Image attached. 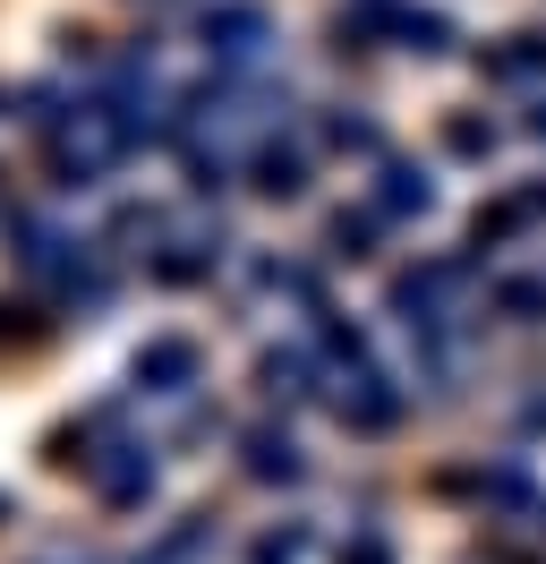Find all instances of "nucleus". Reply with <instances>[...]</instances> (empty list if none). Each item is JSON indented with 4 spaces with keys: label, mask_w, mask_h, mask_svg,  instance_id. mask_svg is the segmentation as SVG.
<instances>
[{
    "label": "nucleus",
    "mask_w": 546,
    "mask_h": 564,
    "mask_svg": "<svg viewBox=\"0 0 546 564\" xmlns=\"http://www.w3.org/2000/svg\"><path fill=\"white\" fill-rule=\"evenodd\" d=\"M136 377H154V386H179V377H197V351H188V343H154V351L136 359Z\"/></svg>",
    "instance_id": "nucleus-1"
},
{
    "label": "nucleus",
    "mask_w": 546,
    "mask_h": 564,
    "mask_svg": "<svg viewBox=\"0 0 546 564\" xmlns=\"http://www.w3.org/2000/svg\"><path fill=\"white\" fill-rule=\"evenodd\" d=\"M248 470H256V479H291V470H299L291 436H256V445H248Z\"/></svg>",
    "instance_id": "nucleus-2"
},
{
    "label": "nucleus",
    "mask_w": 546,
    "mask_h": 564,
    "mask_svg": "<svg viewBox=\"0 0 546 564\" xmlns=\"http://www.w3.org/2000/svg\"><path fill=\"white\" fill-rule=\"evenodd\" d=\"M384 206H393V214H410V206L427 214V180H410V172H393V188H384Z\"/></svg>",
    "instance_id": "nucleus-3"
},
{
    "label": "nucleus",
    "mask_w": 546,
    "mask_h": 564,
    "mask_svg": "<svg viewBox=\"0 0 546 564\" xmlns=\"http://www.w3.org/2000/svg\"><path fill=\"white\" fill-rule=\"evenodd\" d=\"M299 556V539H265V547H256V564H291Z\"/></svg>",
    "instance_id": "nucleus-4"
},
{
    "label": "nucleus",
    "mask_w": 546,
    "mask_h": 564,
    "mask_svg": "<svg viewBox=\"0 0 546 564\" xmlns=\"http://www.w3.org/2000/svg\"><path fill=\"white\" fill-rule=\"evenodd\" d=\"M341 564H393V556H384V547H375V539H368V547H359V556H341Z\"/></svg>",
    "instance_id": "nucleus-5"
}]
</instances>
